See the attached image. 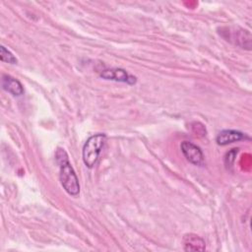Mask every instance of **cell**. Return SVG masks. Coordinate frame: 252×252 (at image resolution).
Here are the masks:
<instances>
[{
	"mask_svg": "<svg viewBox=\"0 0 252 252\" xmlns=\"http://www.w3.org/2000/svg\"><path fill=\"white\" fill-rule=\"evenodd\" d=\"M55 158L59 164V179L64 190L71 196H78L80 193V184L77 174L69 161V157L64 149L58 148Z\"/></svg>",
	"mask_w": 252,
	"mask_h": 252,
	"instance_id": "6da1fadb",
	"label": "cell"
},
{
	"mask_svg": "<svg viewBox=\"0 0 252 252\" xmlns=\"http://www.w3.org/2000/svg\"><path fill=\"white\" fill-rule=\"evenodd\" d=\"M106 135L103 133H97L91 136L84 144L82 150V158L85 165L92 168L97 161L99 154L104 146Z\"/></svg>",
	"mask_w": 252,
	"mask_h": 252,
	"instance_id": "7a4b0ae2",
	"label": "cell"
},
{
	"mask_svg": "<svg viewBox=\"0 0 252 252\" xmlns=\"http://www.w3.org/2000/svg\"><path fill=\"white\" fill-rule=\"evenodd\" d=\"M226 31H222L221 32H225L228 35L224 36V38L229 41L232 42L235 45H238L242 48H246V49H250L251 47V34L248 31L240 29L238 27H228L225 28Z\"/></svg>",
	"mask_w": 252,
	"mask_h": 252,
	"instance_id": "3957f363",
	"label": "cell"
},
{
	"mask_svg": "<svg viewBox=\"0 0 252 252\" xmlns=\"http://www.w3.org/2000/svg\"><path fill=\"white\" fill-rule=\"evenodd\" d=\"M99 76L104 80L126 83L128 85H134L137 82L135 76L129 74L126 70L122 68H108L100 72Z\"/></svg>",
	"mask_w": 252,
	"mask_h": 252,
	"instance_id": "277c9868",
	"label": "cell"
},
{
	"mask_svg": "<svg viewBox=\"0 0 252 252\" xmlns=\"http://www.w3.org/2000/svg\"><path fill=\"white\" fill-rule=\"evenodd\" d=\"M180 149L186 159L194 165H202L204 163V155L200 147L189 142L183 141L180 144Z\"/></svg>",
	"mask_w": 252,
	"mask_h": 252,
	"instance_id": "5b68a950",
	"label": "cell"
},
{
	"mask_svg": "<svg viewBox=\"0 0 252 252\" xmlns=\"http://www.w3.org/2000/svg\"><path fill=\"white\" fill-rule=\"evenodd\" d=\"M245 139H249V137L245 133H242L238 130L225 129V130L220 131L218 134V136L216 138V142L220 146H226L228 144L239 142V141L245 140Z\"/></svg>",
	"mask_w": 252,
	"mask_h": 252,
	"instance_id": "8992f818",
	"label": "cell"
},
{
	"mask_svg": "<svg viewBox=\"0 0 252 252\" xmlns=\"http://www.w3.org/2000/svg\"><path fill=\"white\" fill-rule=\"evenodd\" d=\"M1 87L5 92L11 94L14 96H20L24 94V87L21 82L10 75L2 76Z\"/></svg>",
	"mask_w": 252,
	"mask_h": 252,
	"instance_id": "52a82bcc",
	"label": "cell"
},
{
	"mask_svg": "<svg viewBox=\"0 0 252 252\" xmlns=\"http://www.w3.org/2000/svg\"><path fill=\"white\" fill-rule=\"evenodd\" d=\"M183 249L185 251H204L206 249L205 241L197 234H186L183 237Z\"/></svg>",
	"mask_w": 252,
	"mask_h": 252,
	"instance_id": "ba28073f",
	"label": "cell"
},
{
	"mask_svg": "<svg viewBox=\"0 0 252 252\" xmlns=\"http://www.w3.org/2000/svg\"><path fill=\"white\" fill-rule=\"evenodd\" d=\"M0 58L3 62L9 63V64H17L18 63V59L16 58V56L4 45H1V47H0Z\"/></svg>",
	"mask_w": 252,
	"mask_h": 252,
	"instance_id": "9c48e42d",
	"label": "cell"
}]
</instances>
